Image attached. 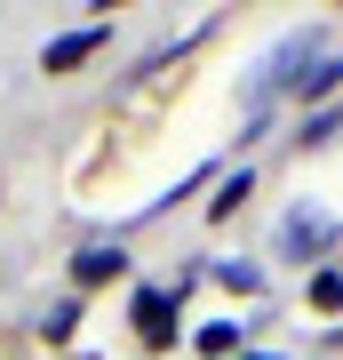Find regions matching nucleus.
<instances>
[{
  "mask_svg": "<svg viewBox=\"0 0 343 360\" xmlns=\"http://www.w3.org/2000/svg\"><path fill=\"white\" fill-rule=\"evenodd\" d=\"M311 312H343V272H311Z\"/></svg>",
  "mask_w": 343,
  "mask_h": 360,
  "instance_id": "f8f14e48",
  "label": "nucleus"
},
{
  "mask_svg": "<svg viewBox=\"0 0 343 360\" xmlns=\"http://www.w3.org/2000/svg\"><path fill=\"white\" fill-rule=\"evenodd\" d=\"M288 96H295V120H304V112H319V104H343V49H335V56H319V65L295 80Z\"/></svg>",
  "mask_w": 343,
  "mask_h": 360,
  "instance_id": "423d86ee",
  "label": "nucleus"
},
{
  "mask_svg": "<svg viewBox=\"0 0 343 360\" xmlns=\"http://www.w3.org/2000/svg\"><path fill=\"white\" fill-rule=\"evenodd\" d=\"M240 360H280V352H240Z\"/></svg>",
  "mask_w": 343,
  "mask_h": 360,
  "instance_id": "ddd939ff",
  "label": "nucleus"
},
{
  "mask_svg": "<svg viewBox=\"0 0 343 360\" xmlns=\"http://www.w3.org/2000/svg\"><path fill=\"white\" fill-rule=\"evenodd\" d=\"M184 288H191V281H144L136 304H128V321H136V336H144L152 352H168V345L184 336Z\"/></svg>",
  "mask_w": 343,
  "mask_h": 360,
  "instance_id": "7ed1b4c3",
  "label": "nucleus"
},
{
  "mask_svg": "<svg viewBox=\"0 0 343 360\" xmlns=\"http://www.w3.org/2000/svg\"><path fill=\"white\" fill-rule=\"evenodd\" d=\"M343 240V224L328 217L319 200H295L288 217H280V232H271V248H280V264H319L328 248Z\"/></svg>",
  "mask_w": 343,
  "mask_h": 360,
  "instance_id": "f03ea898",
  "label": "nucleus"
},
{
  "mask_svg": "<svg viewBox=\"0 0 343 360\" xmlns=\"http://www.w3.org/2000/svg\"><path fill=\"white\" fill-rule=\"evenodd\" d=\"M255 193V168H231V176H216V200H208V224H224L231 217V208H240Z\"/></svg>",
  "mask_w": 343,
  "mask_h": 360,
  "instance_id": "9d476101",
  "label": "nucleus"
},
{
  "mask_svg": "<svg viewBox=\"0 0 343 360\" xmlns=\"http://www.w3.org/2000/svg\"><path fill=\"white\" fill-rule=\"evenodd\" d=\"M319 56H328V32H319V25H295V32H280V40L264 49V65L248 72V104L264 112V96L295 89V80H304V72L319 65Z\"/></svg>",
  "mask_w": 343,
  "mask_h": 360,
  "instance_id": "f257e3e1",
  "label": "nucleus"
},
{
  "mask_svg": "<svg viewBox=\"0 0 343 360\" xmlns=\"http://www.w3.org/2000/svg\"><path fill=\"white\" fill-rule=\"evenodd\" d=\"M328 144H343V104H319L295 120V153H328Z\"/></svg>",
  "mask_w": 343,
  "mask_h": 360,
  "instance_id": "6e6552de",
  "label": "nucleus"
},
{
  "mask_svg": "<svg viewBox=\"0 0 343 360\" xmlns=\"http://www.w3.org/2000/svg\"><path fill=\"white\" fill-rule=\"evenodd\" d=\"M208 281L231 288V296H264V264H248V257H216V264H208Z\"/></svg>",
  "mask_w": 343,
  "mask_h": 360,
  "instance_id": "1a4fd4ad",
  "label": "nucleus"
},
{
  "mask_svg": "<svg viewBox=\"0 0 343 360\" xmlns=\"http://www.w3.org/2000/svg\"><path fill=\"white\" fill-rule=\"evenodd\" d=\"M112 49V25L104 16H88V25H72V32H56L48 49H40V72H80L88 56H104Z\"/></svg>",
  "mask_w": 343,
  "mask_h": 360,
  "instance_id": "20e7f679",
  "label": "nucleus"
},
{
  "mask_svg": "<svg viewBox=\"0 0 343 360\" xmlns=\"http://www.w3.org/2000/svg\"><path fill=\"white\" fill-rule=\"evenodd\" d=\"M72 328H80V296H56V304L40 312V336H48V345H72Z\"/></svg>",
  "mask_w": 343,
  "mask_h": 360,
  "instance_id": "9b49d317",
  "label": "nucleus"
},
{
  "mask_svg": "<svg viewBox=\"0 0 343 360\" xmlns=\"http://www.w3.org/2000/svg\"><path fill=\"white\" fill-rule=\"evenodd\" d=\"M248 321H200L191 328V352H208V360H240V345H248Z\"/></svg>",
  "mask_w": 343,
  "mask_h": 360,
  "instance_id": "0eeeda50",
  "label": "nucleus"
},
{
  "mask_svg": "<svg viewBox=\"0 0 343 360\" xmlns=\"http://www.w3.org/2000/svg\"><path fill=\"white\" fill-rule=\"evenodd\" d=\"M120 272H128V248H120V240H88V248L72 257V296H88V288H104V281H120Z\"/></svg>",
  "mask_w": 343,
  "mask_h": 360,
  "instance_id": "39448f33",
  "label": "nucleus"
}]
</instances>
